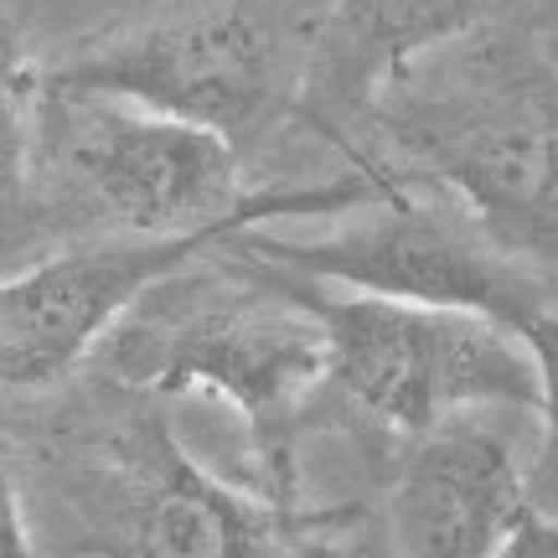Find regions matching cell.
<instances>
[{
    "label": "cell",
    "instance_id": "8992f818",
    "mask_svg": "<svg viewBox=\"0 0 558 558\" xmlns=\"http://www.w3.org/2000/svg\"><path fill=\"white\" fill-rule=\"evenodd\" d=\"M88 558H320L290 501L243 492L186 456L160 418L114 435L109 481L94 501Z\"/></svg>",
    "mask_w": 558,
    "mask_h": 558
},
{
    "label": "cell",
    "instance_id": "7a4b0ae2",
    "mask_svg": "<svg viewBox=\"0 0 558 558\" xmlns=\"http://www.w3.org/2000/svg\"><path fill=\"white\" fill-rule=\"evenodd\" d=\"M37 135L62 181L88 202L94 218L114 228V239L259 233L269 222L357 213L399 192V177L373 160H352V171L316 186L243 192L239 145L94 94L41 88Z\"/></svg>",
    "mask_w": 558,
    "mask_h": 558
},
{
    "label": "cell",
    "instance_id": "52a82bcc",
    "mask_svg": "<svg viewBox=\"0 0 558 558\" xmlns=\"http://www.w3.org/2000/svg\"><path fill=\"white\" fill-rule=\"evenodd\" d=\"M41 88L130 104L239 145L275 114L279 47L248 11H192L62 62Z\"/></svg>",
    "mask_w": 558,
    "mask_h": 558
},
{
    "label": "cell",
    "instance_id": "3957f363",
    "mask_svg": "<svg viewBox=\"0 0 558 558\" xmlns=\"http://www.w3.org/2000/svg\"><path fill=\"white\" fill-rule=\"evenodd\" d=\"M378 109L393 145L512 259L558 248V83L538 68L481 52L439 78H399Z\"/></svg>",
    "mask_w": 558,
    "mask_h": 558
},
{
    "label": "cell",
    "instance_id": "5bb4252c",
    "mask_svg": "<svg viewBox=\"0 0 558 558\" xmlns=\"http://www.w3.org/2000/svg\"><path fill=\"white\" fill-rule=\"evenodd\" d=\"M497 558H558V522L533 512V507H522V518L501 538Z\"/></svg>",
    "mask_w": 558,
    "mask_h": 558
},
{
    "label": "cell",
    "instance_id": "30bf717a",
    "mask_svg": "<svg viewBox=\"0 0 558 558\" xmlns=\"http://www.w3.org/2000/svg\"><path fill=\"white\" fill-rule=\"evenodd\" d=\"M486 0H331L305 62V114L326 135L341 120L373 114L414 62L476 26Z\"/></svg>",
    "mask_w": 558,
    "mask_h": 558
},
{
    "label": "cell",
    "instance_id": "7c38bea8",
    "mask_svg": "<svg viewBox=\"0 0 558 558\" xmlns=\"http://www.w3.org/2000/svg\"><path fill=\"white\" fill-rule=\"evenodd\" d=\"M32 150V99H26V68L5 21H0V202H11L26 177Z\"/></svg>",
    "mask_w": 558,
    "mask_h": 558
},
{
    "label": "cell",
    "instance_id": "277c9868",
    "mask_svg": "<svg viewBox=\"0 0 558 558\" xmlns=\"http://www.w3.org/2000/svg\"><path fill=\"white\" fill-rule=\"evenodd\" d=\"M269 275L320 326L326 383L399 435L424 439L471 409H538L533 357L497 320L305 284L279 269Z\"/></svg>",
    "mask_w": 558,
    "mask_h": 558
},
{
    "label": "cell",
    "instance_id": "6da1fadb",
    "mask_svg": "<svg viewBox=\"0 0 558 558\" xmlns=\"http://www.w3.org/2000/svg\"><path fill=\"white\" fill-rule=\"evenodd\" d=\"M192 264H181L150 295H140L94 357L109 378L140 393L160 399L202 393L228 403L259 445L264 481H275V497L290 501L284 497L290 424L300 403L326 383L320 326L259 264L239 259V269H192Z\"/></svg>",
    "mask_w": 558,
    "mask_h": 558
},
{
    "label": "cell",
    "instance_id": "ba28073f",
    "mask_svg": "<svg viewBox=\"0 0 558 558\" xmlns=\"http://www.w3.org/2000/svg\"><path fill=\"white\" fill-rule=\"evenodd\" d=\"M233 233L99 239L0 275V388L68 378L124 320L140 295Z\"/></svg>",
    "mask_w": 558,
    "mask_h": 558
},
{
    "label": "cell",
    "instance_id": "8fae6325",
    "mask_svg": "<svg viewBox=\"0 0 558 558\" xmlns=\"http://www.w3.org/2000/svg\"><path fill=\"white\" fill-rule=\"evenodd\" d=\"M518 341L533 357V378H538V460L533 471H522L527 481V507L558 522V311H538L518 331Z\"/></svg>",
    "mask_w": 558,
    "mask_h": 558
},
{
    "label": "cell",
    "instance_id": "9c48e42d",
    "mask_svg": "<svg viewBox=\"0 0 558 558\" xmlns=\"http://www.w3.org/2000/svg\"><path fill=\"white\" fill-rule=\"evenodd\" d=\"M527 507V481L507 439L445 424L414 439L393 481V558H497Z\"/></svg>",
    "mask_w": 558,
    "mask_h": 558
},
{
    "label": "cell",
    "instance_id": "5b68a950",
    "mask_svg": "<svg viewBox=\"0 0 558 558\" xmlns=\"http://www.w3.org/2000/svg\"><path fill=\"white\" fill-rule=\"evenodd\" d=\"M239 259L295 275L305 284H331L352 295H378L424 305V311H465L497 320L518 337L527 320L548 311L543 284L522 269L501 243L481 233V222L450 202L388 192L373 207H357L347 228L326 239H279V233H233Z\"/></svg>",
    "mask_w": 558,
    "mask_h": 558
},
{
    "label": "cell",
    "instance_id": "4fadbf2b",
    "mask_svg": "<svg viewBox=\"0 0 558 558\" xmlns=\"http://www.w3.org/2000/svg\"><path fill=\"white\" fill-rule=\"evenodd\" d=\"M0 558H41L32 543V522L21 507V486H16V465H11V445L0 435Z\"/></svg>",
    "mask_w": 558,
    "mask_h": 558
}]
</instances>
